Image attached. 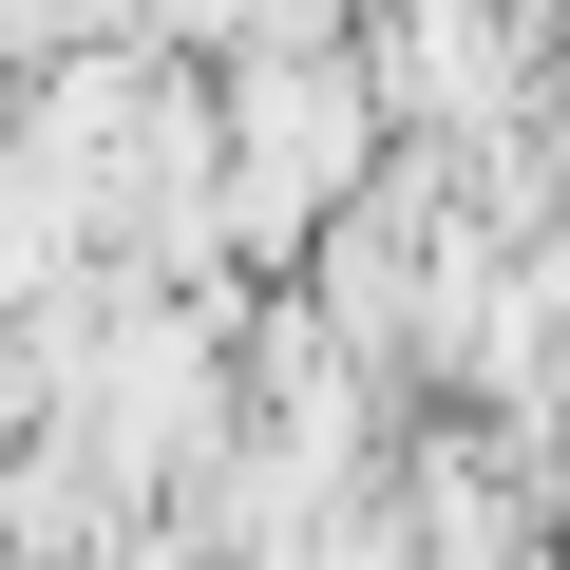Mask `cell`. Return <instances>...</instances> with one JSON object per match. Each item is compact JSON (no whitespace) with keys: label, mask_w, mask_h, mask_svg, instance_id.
Listing matches in <instances>:
<instances>
[{"label":"cell","mask_w":570,"mask_h":570,"mask_svg":"<svg viewBox=\"0 0 570 570\" xmlns=\"http://www.w3.org/2000/svg\"><path fill=\"white\" fill-rule=\"evenodd\" d=\"M381 96L475 115V96H494V20H475V0H400V20H381Z\"/></svg>","instance_id":"obj_1"}]
</instances>
